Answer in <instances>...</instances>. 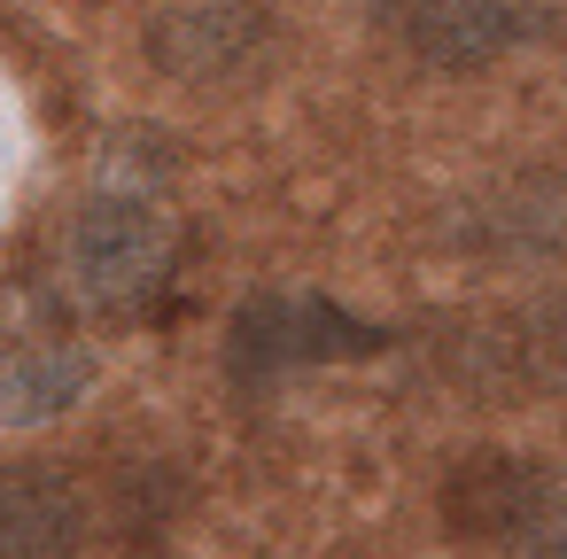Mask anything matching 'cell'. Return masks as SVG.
<instances>
[{"label": "cell", "mask_w": 567, "mask_h": 559, "mask_svg": "<svg viewBox=\"0 0 567 559\" xmlns=\"http://www.w3.org/2000/svg\"><path fill=\"white\" fill-rule=\"evenodd\" d=\"M389 334L365 327L358 311H342L334 296H249L234 311L226 358H234V381H280V373H311V365L365 358Z\"/></svg>", "instance_id": "3"}, {"label": "cell", "mask_w": 567, "mask_h": 559, "mask_svg": "<svg viewBox=\"0 0 567 559\" xmlns=\"http://www.w3.org/2000/svg\"><path fill=\"white\" fill-rule=\"evenodd\" d=\"M365 9H373V17H396V24H404V17L420 9V0H365Z\"/></svg>", "instance_id": "9"}, {"label": "cell", "mask_w": 567, "mask_h": 559, "mask_svg": "<svg viewBox=\"0 0 567 559\" xmlns=\"http://www.w3.org/2000/svg\"><path fill=\"white\" fill-rule=\"evenodd\" d=\"M536 365L567 389V303H551V311L536 319Z\"/></svg>", "instance_id": "8"}, {"label": "cell", "mask_w": 567, "mask_h": 559, "mask_svg": "<svg viewBox=\"0 0 567 559\" xmlns=\"http://www.w3.org/2000/svg\"><path fill=\"white\" fill-rule=\"evenodd\" d=\"M265 48H272V24L241 0H195V9H172L148 32L156 71L179 86H234L265 63Z\"/></svg>", "instance_id": "4"}, {"label": "cell", "mask_w": 567, "mask_h": 559, "mask_svg": "<svg viewBox=\"0 0 567 559\" xmlns=\"http://www.w3.org/2000/svg\"><path fill=\"white\" fill-rule=\"evenodd\" d=\"M404 40L427 71H489L528 40V9L520 0H420L404 17Z\"/></svg>", "instance_id": "6"}, {"label": "cell", "mask_w": 567, "mask_h": 559, "mask_svg": "<svg viewBox=\"0 0 567 559\" xmlns=\"http://www.w3.org/2000/svg\"><path fill=\"white\" fill-rule=\"evenodd\" d=\"M86 381H94V358L79 342L32 334L17 350H0V412L9 420H55L86 396Z\"/></svg>", "instance_id": "7"}, {"label": "cell", "mask_w": 567, "mask_h": 559, "mask_svg": "<svg viewBox=\"0 0 567 559\" xmlns=\"http://www.w3.org/2000/svg\"><path fill=\"white\" fill-rule=\"evenodd\" d=\"M179 257V234L141 195H94L71 226V272L94 311H141Z\"/></svg>", "instance_id": "2"}, {"label": "cell", "mask_w": 567, "mask_h": 559, "mask_svg": "<svg viewBox=\"0 0 567 559\" xmlns=\"http://www.w3.org/2000/svg\"><path fill=\"white\" fill-rule=\"evenodd\" d=\"M86 544V489L55 458H0V559H71Z\"/></svg>", "instance_id": "5"}, {"label": "cell", "mask_w": 567, "mask_h": 559, "mask_svg": "<svg viewBox=\"0 0 567 559\" xmlns=\"http://www.w3.org/2000/svg\"><path fill=\"white\" fill-rule=\"evenodd\" d=\"M443 520L505 559H567V474L520 451H474L443 482Z\"/></svg>", "instance_id": "1"}]
</instances>
